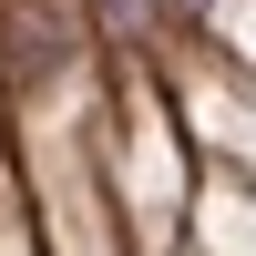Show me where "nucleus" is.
Wrapping results in <instances>:
<instances>
[{"mask_svg": "<svg viewBox=\"0 0 256 256\" xmlns=\"http://www.w3.org/2000/svg\"><path fill=\"white\" fill-rule=\"evenodd\" d=\"M102 10V31H144V10H154V0H92Z\"/></svg>", "mask_w": 256, "mask_h": 256, "instance_id": "nucleus-1", "label": "nucleus"}]
</instances>
